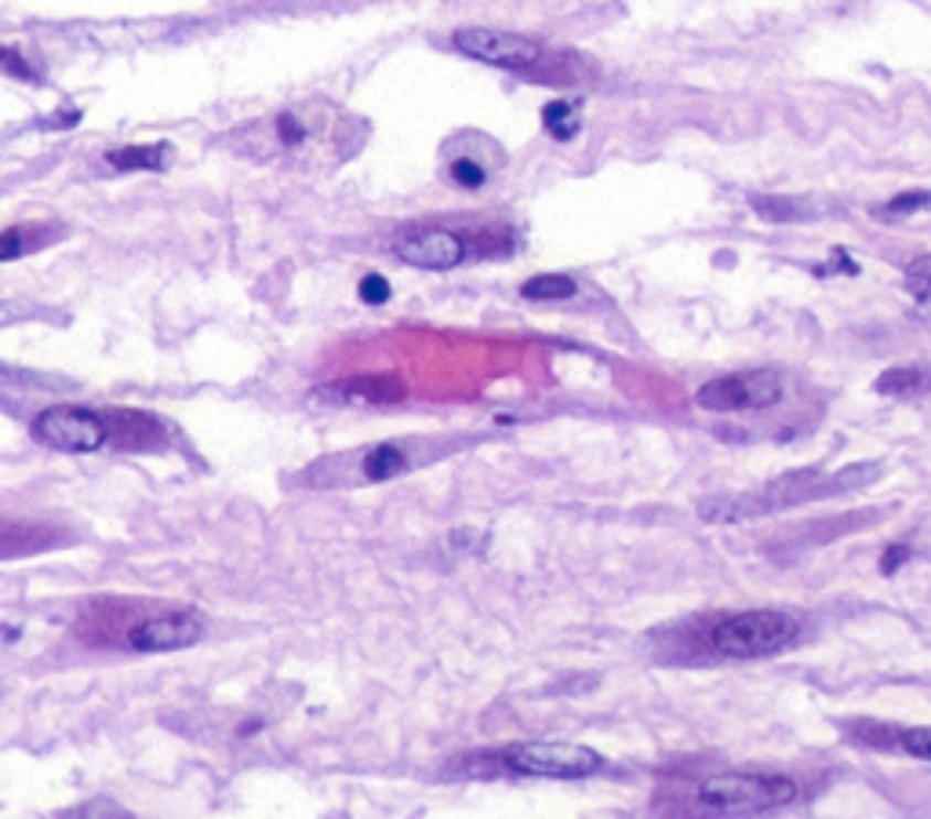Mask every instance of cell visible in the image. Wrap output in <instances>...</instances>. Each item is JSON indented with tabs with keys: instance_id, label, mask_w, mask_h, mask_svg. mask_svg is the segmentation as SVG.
<instances>
[{
	"instance_id": "obj_1",
	"label": "cell",
	"mask_w": 931,
	"mask_h": 819,
	"mask_svg": "<svg viewBox=\"0 0 931 819\" xmlns=\"http://www.w3.org/2000/svg\"><path fill=\"white\" fill-rule=\"evenodd\" d=\"M801 638V619L779 608H753V612L721 616L706 634V644L728 660H764L790 649Z\"/></svg>"
},
{
	"instance_id": "obj_2",
	"label": "cell",
	"mask_w": 931,
	"mask_h": 819,
	"mask_svg": "<svg viewBox=\"0 0 931 819\" xmlns=\"http://www.w3.org/2000/svg\"><path fill=\"white\" fill-rule=\"evenodd\" d=\"M797 801V784L786 776H753V773H721L695 787V805L713 816H750L786 809Z\"/></svg>"
},
{
	"instance_id": "obj_3",
	"label": "cell",
	"mask_w": 931,
	"mask_h": 819,
	"mask_svg": "<svg viewBox=\"0 0 931 819\" xmlns=\"http://www.w3.org/2000/svg\"><path fill=\"white\" fill-rule=\"evenodd\" d=\"M499 765L514 776L542 779H586L601 773L604 758L579 743H514L499 754Z\"/></svg>"
},
{
	"instance_id": "obj_4",
	"label": "cell",
	"mask_w": 931,
	"mask_h": 819,
	"mask_svg": "<svg viewBox=\"0 0 931 819\" xmlns=\"http://www.w3.org/2000/svg\"><path fill=\"white\" fill-rule=\"evenodd\" d=\"M786 382L772 368H750V371H728L695 390V405L706 412H764L782 401Z\"/></svg>"
},
{
	"instance_id": "obj_5",
	"label": "cell",
	"mask_w": 931,
	"mask_h": 819,
	"mask_svg": "<svg viewBox=\"0 0 931 819\" xmlns=\"http://www.w3.org/2000/svg\"><path fill=\"white\" fill-rule=\"evenodd\" d=\"M33 438L59 452H98L109 441V427L92 408L55 405L33 416Z\"/></svg>"
},
{
	"instance_id": "obj_6",
	"label": "cell",
	"mask_w": 931,
	"mask_h": 819,
	"mask_svg": "<svg viewBox=\"0 0 931 819\" xmlns=\"http://www.w3.org/2000/svg\"><path fill=\"white\" fill-rule=\"evenodd\" d=\"M201 634H204V619L197 608H168V612L139 619L124 634V644L131 652H176L197 644Z\"/></svg>"
},
{
	"instance_id": "obj_7",
	"label": "cell",
	"mask_w": 931,
	"mask_h": 819,
	"mask_svg": "<svg viewBox=\"0 0 931 819\" xmlns=\"http://www.w3.org/2000/svg\"><path fill=\"white\" fill-rule=\"evenodd\" d=\"M455 48L466 52L469 59H480L488 66H506V70H528L542 59V48L531 36L488 30V27L455 30Z\"/></svg>"
},
{
	"instance_id": "obj_8",
	"label": "cell",
	"mask_w": 931,
	"mask_h": 819,
	"mask_svg": "<svg viewBox=\"0 0 931 819\" xmlns=\"http://www.w3.org/2000/svg\"><path fill=\"white\" fill-rule=\"evenodd\" d=\"M393 252H396V259H404V263H412L419 270H452L463 263L469 248L458 233L444 230V227H419V230L401 233V238L393 241Z\"/></svg>"
},
{
	"instance_id": "obj_9",
	"label": "cell",
	"mask_w": 931,
	"mask_h": 819,
	"mask_svg": "<svg viewBox=\"0 0 931 819\" xmlns=\"http://www.w3.org/2000/svg\"><path fill=\"white\" fill-rule=\"evenodd\" d=\"M328 114V106H303V109H284V114L273 117L269 132H273V146L281 154H303L309 150L317 139L331 143L335 124Z\"/></svg>"
},
{
	"instance_id": "obj_10",
	"label": "cell",
	"mask_w": 931,
	"mask_h": 819,
	"mask_svg": "<svg viewBox=\"0 0 931 819\" xmlns=\"http://www.w3.org/2000/svg\"><path fill=\"white\" fill-rule=\"evenodd\" d=\"M325 397L350 401V405H393L404 397V382L396 376H357V379L335 382V387L325 390Z\"/></svg>"
},
{
	"instance_id": "obj_11",
	"label": "cell",
	"mask_w": 931,
	"mask_h": 819,
	"mask_svg": "<svg viewBox=\"0 0 931 819\" xmlns=\"http://www.w3.org/2000/svg\"><path fill=\"white\" fill-rule=\"evenodd\" d=\"M768 506L761 495H710V500L699 503V517L710 521V525H736V521H747L764 514Z\"/></svg>"
},
{
	"instance_id": "obj_12",
	"label": "cell",
	"mask_w": 931,
	"mask_h": 819,
	"mask_svg": "<svg viewBox=\"0 0 931 819\" xmlns=\"http://www.w3.org/2000/svg\"><path fill=\"white\" fill-rule=\"evenodd\" d=\"M361 477L364 481H390L396 474H404V470H412V455L401 444H375V449H368L361 455Z\"/></svg>"
},
{
	"instance_id": "obj_13",
	"label": "cell",
	"mask_w": 931,
	"mask_h": 819,
	"mask_svg": "<svg viewBox=\"0 0 931 819\" xmlns=\"http://www.w3.org/2000/svg\"><path fill=\"white\" fill-rule=\"evenodd\" d=\"M928 390H931V368H917V365L888 368L877 379V393H891V397H913Z\"/></svg>"
},
{
	"instance_id": "obj_14",
	"label": "cell",
	"mask_w": 931,
	"mask_h": 819,
	"mask_svg": "<svg viewBox=\"0 0 931 819\" xmlns=\"http://www.w3.org/2000/svg\"><path fill=\"white\" fill-rule=\"evenodd\" d=\"M106 160H109V165H114L117 171H135V168L157 171V168H165V160H168V143H157V146H124V150H109Z\"/></svg>"
},
{
	"instance_id": "obj_15",
	"label": "cell",
	"mask_w": 931,
	"mask_h": 819,
	"mask_svg": "<svg viewBox=\"0 0 931 819\" xmlns=\"http://www.w3.org/2000/svg\"><path fill=\"white\" fill-rule=\"evenodd\" d=\"M579 288H575V281L568 277V273H539V277H531L525 281V288H520V295L531 303H553V300H571Z\"/></svg>"
},
{
	"instance_id": "obj_16",
	"label": "cell",
	"mask_w": 931,
	"mask_h": 819,
	"mask_svg": "<svg viewBox=\"0 0 931 819\" xmlns=\"http://www.w3.org/2000/svg\"><path fill=\"white\" fill-rule=\"evenodd\" d=\"M542 124H546V132L553 135V139H575L579 128H582V120H579V106L575 103H568V98H553V103H546L542 109Z\"/></svg>"
},
{
	"instance_id": "obj_17",
	"label": "cell",
	"mask_w": 931,
	"mask_h": 819,
	"mask_svg": "<svg viewBox=\"0 0 931 819\" xmlns=\"http://www.w3.org/2000/svg\"><path fill=\"white\" fill-rule=\"evenodd\" d=\"M906 284H910V295L917 300V306L931 314V255L913 259V263L906 266Z\"/></svg>"
},
{
	"instance_id": "obj_18",
	"label": "cell",
	"mask_w": 931,
	"mask_h": 819,
	"mask_svg": "<svg viewBox=\"0 0 931 819\" xmlns=\"http://www.w3.org/2000/svg\"><path fill=\"white\" fill-rule=\"evenodd\" d=\"M448 176L455 186H466V190H480V186L488 182V171H484V165H477L474 157H455L448 165Z\"/></svg>"
},
{
	"instance_id": "obj_19",
	"label": "cell",
	"mask_w": 931,
	"mask_h": 819,
	"mask_svg": "<svg viewBox=\"0 0 931 819\" xmlns=\"http://www.w3.org/2000/svg\"><path fill=\"white\" fill-rule=\"evenodd\" d=\"M931 204V193L928 190H910V193H899L896 201H888L885 208H880V219H902V216H913V212H921V208Z\"/></svg>"
},
{
	"instance_id": "obj_20",
	"label": "cell",
	"mask_w": 931,
	"mask_h": 819,
	"mask_svg": "<svg viewBox=\"0 0 931 819\" xmlns=\"http://www.w3.org/2000/svg\"><path fill=\"white\" fill-rule=\"evenodd\" d=\"M896 739H899V747L906 754L931 762V725H924V728H902Z\"/></svg>"
},
{
	"instance_id": "obj_21",
	"label": "cell",
	"mask_w": 931,
	"mask_h": 819,
	"mask_svg": "<svg viewBox=\"0 0 931 819\" xmlns=\"http://www.w3.org/2000/svg\"><path fill=\"white\" fill-rule=\"evenodd\" d=\"M361 300L368 303V306H379V303H387L390 300V281L387 277H379V273H368V277L361 281Z\"/></svg>"
},
{
	"instance_id": "obj_22",
	"label": "cell",
	"mask_w": 931,
	"mask_h": 819,
	"mask_svg": "<svg viewBox=\"0 0 931 819\" xmlns=\"http://www.w3.org/2000/svg\"><path fill=\"white\" fill-rule=\"evenodd\" d=\"M906 561H910V546H888L885 557H880V573H885V576L899 573Z\"/></svg>"
}]
</instances>
